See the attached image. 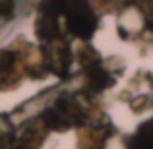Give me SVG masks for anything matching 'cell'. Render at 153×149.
Listing matches in <instances>:
<instances>
[{"label":"cell","instance_id":"cell-1","mask_svg":"<svg viewBox=\"0 0 153 149\" xmlns=\"http://www.w3.org/2000/svg\"><path fill=\"white\" fill-rule=\"evenodd\" d=\"M138 149H153V126L142 134V139L138 142Z\"/></svg>","mask_w":153,"mask_h":149}]
</instances>
